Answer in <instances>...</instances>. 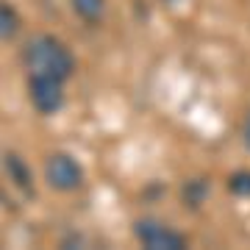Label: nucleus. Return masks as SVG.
Segmentation results:
<instances>
[{
  "label": "nucleus",
  "instance_id": "obj_4",
  "mask_svg": "<svg viewBox=\"0 0 250 250\" xmlns=\"http://www.w3.org/2000/svg\"><path fill=\"white\" fill-rule=\"evenodd\" d=\"M28 95L39 114H56L64 106V81L28 78Z\"/></svg>",
  "mask_w": 250,
  "mask_h": 250
},
{
  "label": "nucleus",
  "instance_id": "obj_2",
  "mask_svg": "<svg viewBox=\"0 0 250 250\" xmlns=\"http://www.w3.org/2000/svg\"><path fill=\"white\" fill-rule=\"evenodd\" d=\"M45 178L56 192H75L83 184V170L70 153H53L45 161Z\"/></svg>",
  "mask_w": 250,
  "mask_h": 250
},
{
  "label": "nucleus",
  "instance_id": "obj_6",
  "mask_svg": "<svg viewBox=\"0 0 250 250\" xmlns=\"http://www.w3.org/2000/svg\"><path fill=\"white\" fill-rule=\"evenodd\" d=\"M6 170H9L11 181H14L20 189L31 192V172H28V167L20 161V156H14V153H9V156H6Z\"/></svg>",
  "mask_w": 250,
  "mask_h": 250
},
{
  "label": "nucleus",
  "instance_id": "obj_7",
  "mask_svg": "<svg viewBox=\"0 0 250 250\" xmlns=\"http://www.w3.org/2000/svg\"><path fill=\"white\" fill-rule=\"evenodd\" d=\"M20 31V14L14 11L11 3H0V36L11 39Z\"/></svg>",
  "mask_w": 250,
  "mask_h": 250
},
{
  "label": "nucleus",
  "instance_id": "obj_3",
  "mask_svg": "<svg viewBox=\"0 0 250 250\" xmlns=\"http://www.w3.org/2000/svg\"><path fill=\"white\" fill-rule=\"evenodd\" d=\"M134 233L147 250H181V248H187V239H184L178 231H172V228L156 223V220H139V223H134Z\"/></svg>",
  "mask_w": 250,
  "mask_h": 250
},
{
  "label": "nucleus",
  "instance_id": "obj_10",
  "mask_svg": "<svg viewBox=\"0 0 250 250\" xmlns=\"http://www.w3.org/2000/svg\"><path fill=\"white\" fill-rule=\"evenodd\" d=\"M164 3H178V0H164Z\"/></svg>",
  "mask_w": 250,
  "mask_h": 250
},
{
  "label": "nucleus",
  "instance_id": "obj_9",
  "mask_svg": "<svg viewBox=\"0 0 250 250\" xmlns=\"http://www.w3.org/2000/svg\"><path fill=\"white\" fill-rule=\"evenodd\" d=\"M245 142L250 145V117H248V125H245Z\"/></svg>",
  "mask_w": 250,
  "mask_h": 250
},
{
  "label": "nucleus",
  "instance_id": "obj_5",
  "mask_svg": "<svg viewBox=\"0 0 250 250\" xmlns=\"http://www.w3.org/2000/svg\"><path fill=\"white\" fill-rule=\"evenodd\" d=\"M75 14H78L83 22H100L103 14H106V0H70Z\"/></svg>",
  "mask_w": 250,
  "mask_h": 250
},
{
  "label": "nucleus",
  "instance_id": "obj_8",
  "mask_svg": "<svg viewBox=\"0 0 250 250\" xmlns=\"http://www.w3.org/2000/svg\"><path fill=\"white\" fill-rule=\"evenodd\" d=\"M233 195H242V197H250V172H233L231 181H228Z\"/></svg>",
  "mask_w": 250,
  "mask_h": 250
},
{
  "label": "nucleus",
  "instance_id": "obj_1",
  "mask_svg": "<svg viewBox=\"0 0 250 250\" xmlns=\"http://www.w3.org/2000/svg\"><path fill=\"white\" fill-rule=\"evenodd\" d=\"M22 64H25L28 78H56V81H67L72 67H75L64 42H59L50 34H39L34 39H28L25 50H22Z\"/></svg>",
  "mask_w": 250,
  "mask_h": 250
}]
</instances>
